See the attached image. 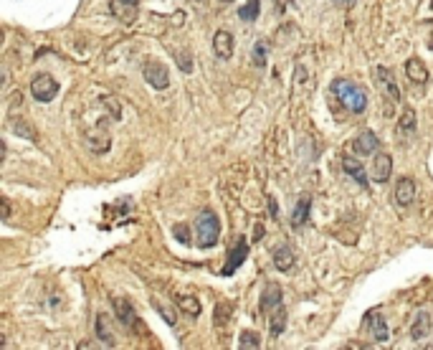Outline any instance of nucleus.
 Listing matches in <instances>:
<instances>
[{
    "label": "nucleus",
    "instance_id": "4",
    "mask_svg": "<svg viewBox=\"0 0 433 350\" xmlns=\"http://www.w3.org/2000/svg\"><path fill=\"white\" fill-rule=\"evenodd\" d=\"M31 94L36 96V102L49 104L58 94V82L51 74H36L31 79Z\"/></svg>",
    "mask_w": 433,
    "mask_h": 350
},
{
    "label": "nucleus",
    "instance_id": "6",
    "mask_svg": "<svg viewBox=\"0 0 433 350\" xmlns=\"http://www.w3.org/2000/svg\"><path fill=\"white\" fill-rule=\"evenodd\" d=\"M365 325H368V330H370V337L375 343H388L390 340V327H388V320L380 310H370L365 315Z\"/></svg>",
    "mask_w": 433,
    "mask_h": 350
},
{
    "label": "nucleus",
    "instance_id": "30",
    "mask_svg": "<svg viewBox=\"0 0 433 350\" xmlns=\"http://www.w3.org/2000/svg\"><path fill=\"white\" fill-rule=\"evenodd\" d=\"M11 130H13V132H23L25 135V137H28V140H33V142H36V130H33V127H28V125H25V122L23 120H13L11 122Z\"/></svg>",
    "mask_w": 433,
    "mask_h": 350
},
{
    "label": "nucleus",
    "instance_id": "35",
    "mask_svg": "<svg viewBox=\"0 0 433 350\" xmlns=\"http://www.w3.org/2000/svg\"><path fill=\"white\" fill-rule=\"evenodd\" d=\"M287 3H289V0H277V6H279V8H282V6H287Z\"/></svg>",
    "mask_w": 433,
    "mask_h": 350
},
{
    "label": "nucleus",
    "instance_id": "26",
    "mask_svg": "<svg viewBox=\"0 0 433 350\" xmlns=\"http://www.w3.org/2000/svg\"><path fill=\"white\" fill-rule=\"evenodd\" d=\"M99 102L109 109L112 120H122V107H120V102H117V99H114L112 94H101V96H99Z\"/></svg>",
    "mask_w": 433,
    "mask_h": 350
},
{
    "label": "nucleus",
    "instance_id": "20",
    "mask_svg": "<svg viewBox=\"0 0 433 350\" xmlns=\"http://www.w3.org/2000/svg\"><path fill=\"white\" fill-rule=\"evenodd\" d=\"M94 330H96V337H99V340L107 345V348H114V345H117V337H114L112 327H109V318L104 315V312H99V315H96Z\"/></svg>",
    "mask_w": 433,
    "mask_h": 350
},
{
    "label": "nucleus",
    "instance_id": "8",
    "mask_svg": "<svg viewBox=\"0 0 433 350\" xmlns=\"http://www.w3.org/2000/svg\"><path fill=\"white\" fill-rule=\"evenodd\" d=\"M109 11L117 20H122L125 26L134 23V18L139 15V3L137 0H112L109 3Z\"/></svg>",
    "mask_w": 433,
    "mask_h": 350
},
{
    "label": "nucleus",
    "instance_id": "16",
    "mask_svg": "<svg viewBox=\"0 0 433 350\" xmlns=\"http://www.w3.org/2000/svg\"><path fill=\"white\" fill-rule=\"evenodd\" d=\"M415 201V183L410 178H401L396 185V206L398 208H408Z\"/></svg>",
    "mask_w": 433,
    "mask_h": 350
},
{
    "label": "nucleus",
    "instance_id": "27",
    "mask_svg": "<svg viewBox=\"0 0 433 350\" xmlns=\"http://www.w3.org/2000/svg\"><path fill=\"white\" fill-rule=\"evenodd\" d=\"M231 310H233V307L228 305V302H218V305H215V327H223V325H228Z\"/></svg>",
    "mask_w": 433,
    "mask_h": 350
},
{
    "label": "nucleus",
    "instance_id": "24",
    "mask_svg": "<svg viewBox=\"0 0 433 350\" xmlns=\"http://www.w3.org/2000/svg\"><path fill=\"white\" fill-rule=\"evenodd\" d=\"M239 348L258 350V348H261V337H258L253 330H244V332H241V335H239Z\"/></svg>",
    "mask_w": 433,
    "mask_h": 350
},
{
    "label": "nucleus",
    "instance_id": "31",
    "mask_svg": "<svg viewBox=\"0 0 433 350\" xmlns=\"http://www.w3.org/2000/svg\"><path fill=\"white\" fill-rule=\"evenodd\" d=\"M172 234H175V239L180 244H190V231L185 223H175V226H172Z\"/></svg>",
    "mask_w": 433,
    "mask_h": 350
},
{
    "label": "nucleus",
    "instance_id": "29",
    "mask_svg": "<svg viewBox=\"0 0 433 350\" xmlns=\"http://www.w3.org/2000/svg\"><path fill=\"white\" fill-rule=\"evenodd\" d=\"M266 54H269V49H266V44L264 41H256V46H253V66H258V69H261V66H266Z\"/></svg>",
    "mask_w": 433,
    "mask_h": 350
},
{
    "label": "nucleus",
    "instance_id": "13",
    "mask_svg": "<svg viewBox=\"0 0 433 350\" xmlns=\"http://www.w3.org/2000/svg\"><path fill=\"white\" fill-rule=\"evenodd\" d=\"M309 213H312V196H307V193H304V196H299L294 211H291V218H289L291 229H301V226L309 221Z\"/></svg>",
    "mask_w": 433,
    "mask_h": 350
},
{
    "label": "nucleus",
    "instance_id": "12",
    "mask_svg": "<svg viewBox=\"0 0 433 350\" xmlns=\"http://www.w3.org/2000/svg\"><path fill=\"white\" fill-rule=\"evenodd\" d=\"M246 256H249V242H246V239H239L236 246L228 251V261H226V267H223V272L220 274H223V277H231V274L246 261Z\"/></svg>",
    "mask_w": 433,
    "mask_h": 350
},
{
    "label": "nucleus",
    "instance_id": "21",
    "mask_svg": "<svg viewBox=\"0 0 433 350\" xmlns=\"http://www.w3.org/2000/svg\"><path fill=\"white\" fill-rule=\"evenodd\" d=\"M274 267H277L279 272H289V269L294 267V251L289 246L274 249Z\"/></svg>",
    "mask_w": 433,
    "mask_h": 350
},
{
    "label": "nucleus",
    "instance_id": "36",
    "mask_svg": "<svg viewBox=\"0 0 433 350\" xmlns=\"http://www.w3.org/2000/svg\"><path fill=\"white\" fill-rule=\"evenodd\" d=\"M220 3H233V0H220Z\"/></svg>",
    "mask_w": 433,
    "mask_h": 350
},
{
    "label": "nucleus",
    "instance_id": "28",
    "mask_svg": "<svg viewBox=\"0 0 433 350\" xmlns=\"http://www.w3.org/2000/svg\"><path fill=\"white\" fill-rule=\"evenodd\" d=\"M152 307H155V310L160 312V315H163V318H165V323H168L170 327H175V323H177L175 312L170 310V307L165 305V302H160V299H152Z\"/></svg>",
    "mask_w": 433,
    "mask_h": 350
},
{
    "label": "nucleus",
    "instance_id": "25",
    "mask_svg": "<svg viewBox=\"0 0 433 350\" xmlns=\"http://www.w3.org/2000/svg\"><path fill=\"white\" fill-rule=\"evenodd\" d=\"M177 307H180L182 312H188L190 318H198V315H201V302L195 297H177Z\"/></svg>",
    "mask_w": 433,
    "mask_h": 350
},
{
    "label": "nucleus",
    "instance_id": "17",
    "mask_svg": "<svg viewBox=\"0 0 433 350\" xmlns=\"http://www.w3.org/2000/svg\"><path fill=\"white\" fill-rule=\"evenodd\" d=\"M342 168H345V173L350 175L352 180H355V183L363 185V188H368L370 178H368V173H365L363 163H360L358 158H350V155H345V158H342Z\"/></svg>",
    "mask_w": 433,
    "mask_h": 350
},
{
    "label": "nucleus",
    "instance_id": "5",
    "mask_svg": "<svg viewBox=\"0 0 433 350\" xmlns=\"http://www.w3.org/2000/svg\"><path fill=\"white\" fill-rule=\"evenodd\" d=\"M142 77L152 89L163 92L170 87V71L165 69V64H160V61H147V64L142 66Z\"/></svg>",
    "mask_w": 433,
    "mask_h": 350
},
{
    "label": "nucleus",
    "instance_id": "7",
    "mask_svg": "<svg viewBox=\"0 0 433 350\" xmlns=\"http://www.w3.org/2000/svg\"><path fill=\"white\" fill-rule=\"evenodd\" d=\"M112 307H114V315H117V320H120V323L125 325L127 330L139 332L137 312L132 310V305H130V299H127V297H114V299H112Z\"/></svg>",
    "mask_w": 433,
    "mask_h": 350
},
{
    "label": "nucleus",
    "instance_id": "1",
    "mask_svg": "<svg viewBox=\"0 0 433 350\" xmlns=\"http://www.w3.org/2000/svg\"><path fill=\"white\" fill-rule=\"evenodd\" d=\"M261 312L269 315V330L274 337H279L287 327V312H284V294L277 282H269L261 292Z\"/></svg>",
    "mask_w": 433,
    "mask_h": 350
},
{
    "label": "nucleus",
    "instance_id": "14",
    "mask_svg": "<svg viewBox=\"0 0 433 350\" xmlns=\"http://www.w3.org/2000/svg\"><path fill=\"white\" fill-rule=\"evenodd\" d=\"M213 51L218 58H223V61H228V58L233 56V33L226 31V28H220V31H215L213 36Z\"/></svg>",
    "mask_w": 433,
    "mask_h": 350
},
{
    "label": "nucleus",
    "instance_id": "33",
    "mask_svg": "<svg viewBox=\"0 0 433 350\" xmlns=\"http://www.w3.org/2000/svg\"><path fill=\"white\" fill-rule=\"evenodd\" d=\"M269 213H271V216H274V218H277V213H279V208H277V198H271V196H269Z\"/></svg>",
    "mask_w": 433,
    "mask_h": 350
},
{
    "label": "nucleus",
    "instance_id": "11",
    "mask_svg": "<svg viewBox=\"0 0 433 350\" xmlns=\"http://www.w3.org/2000/svg\"><path fill=\"white\" fill-rule=\"evenodd\" d=\"M390 173H393V158H390L388 153H380V150H377L375 158H372V173H370V178L375 180V183H388V180H390Z\"/></svg>",
    "mask_w": 433,
    "mask_h": 350
},
{
    "label": "nucleus",
    "instance_id": "3",
    "mask_svg": "<svg viewBox=\"0 0 433 350\" xmlns=\"http://www.w3.org/2000/svg\"><path fill=\"white\" fill-rule=\"evenodd\" d=\"M195 239L201 249H213L220 239V221L213 211H201L195 218Z\"/></svg>",
    "mask_w": 433,
    "mask_h": 350
},
{
    "label": "nucleus",
    "instance_id": "32",
    "mask_svg": "<svg viewBox=\"0 0 433 350\" xmlns=\"http://www.w3.org/2000/svg\"><path fill=\"white\" fill-rule=\"evenodd\" d=\"M177 66H180L185 74H190V71H193V58H190V54H180V56H177Z\"/></svg>",
    "mask_w": 433,
    "mask_h": 350
},
{
    "label": "nucleus",
    "instance_id": "15",
    "mask_svg": "<svg viewBox=\"0 0 433 350\" xmlns=\"http://www.w3.org/2000/svg\"><path fill=\"white\" fill-rule=\"evenodd\" d=\"M431 327H433V320L428 312H418L410 323V337H413L415 343H423L428 335H431Z\"/></svg>",
    "mask_w": 433,
    "mask_h": 350
},
{
    "label": "nucleus",
    "instance_id": "22",
    "mask_svg": "<svg viewBox=\"0 0 433 350\" xmlns=\"http://www.w3.org/2000/svg\"><path fill=\"white\" fill-rule=\"evenodd\" d=\"M261 13V0H246V6L239 11V18L246 20V23H253Z\"/></svg>",
    "mask_w": 433,
    "mask_h": 350
},
{
    "label": "nucleus",
    "instance_id": "23",
    "mask_svg": "<svg viewBox=\"0 0 433 350\" xmlns=\"http://www.w3.org/2000/svg\"><path fill=\"white\" fill-rule=\"evenodd\" d=\"M398 132H406V135H413L415 132V112L413 107H406L401 115V122H398Z\"/></svg>",
    "mask_w": 433,
    "mask_h": 350
},
{
    "label": "nucleus",
    "instance_id": "9",
    "mask_svg": "<svg viewBox=\"0 0 433 350\" xmlns=\"http://www.w3.org/2000/svg\"><path fill=\"white\" fill-rule=\"evenodd\" d=\"M375 79H377V87L388 96L390 102H401V89H398L396 84V77H393V71L388 66H377L375 69Z\"/></svg>",
    "mask_w": 433,
    "mask_h": 350
},
{
    "label": "nucleus",
    "instance_id": "34",
    "mask_svg": "<svg viewBox=\"0 0 433 350\" xmlns=\"http://www.w3.org/2000/svg\"><path fill=\"white\" fill-rule=\"evenodd\" d=\"M339 6H350V3H355V0H337Z\"/></svg>",
    "mask_w": 433,
    "mask_h": 350
},
{
    "label": "nucleus",
    "instance_id": "2",
    "mask_svg": "<svg viewBox=\"0 0 433 350\" xmlns=\"http://www.w3.org/2000/svg\"><path fill=\"white\" fill-rule=\"evenodd\" d=\"M332 94L345 104V109H350L352 115H363L365 109H368V94L352 79H334Z\"/></svg>",
    "mask_w": 433,
    "mask_h": 350
},
{
    "label": "nucleus",
    "instance_id": "10",
    "mask_svg": "<svg viewBox=\"0 0 433 350\" xmlns=\"http://www.w3.org/2000/svg\"><path fill=\"white\" fill-rule=\"evenodd\" d=\"M84 145H87L94 155H104V153H109L112 140H109L107 130L94 127V130H89V132H84Z\"/></svg>",
    "mask_w": 433,
    "mask_h": 350
},
{
    "label": "nucleus",
    "instance_id": "18",
    "mask_svg": "<svg viewBox=\"0 0 433 350\" xmlns=\"http://www.w3.org/2000/svg\"><path fill=\"white\" fill-rule=\"evenodd\" d=\"M352 147H355L360 155H375L377 147H380V140H377V135L372 132V130H365V132H360L358 137H355Z\"/></svg>",
    "mask_w": 433,
    "mask_h": 350
},
{
    "label": "nucleus",
    "instance_id": "19",
    "mask_svg": "<svg viewBox=\"0 0 433 350\" xmlns=\"http://www.w3.org/2000/svg\"><path fill=\"white\" fill-rule=\"evenodd\" d=\"M406 77H408L413 84H426L428 82V66L423 64L418 56H410L408 61H406Z\"/></svg>",
    "mask_w": 433,
    "mask_h": 350
}]
</instances>
